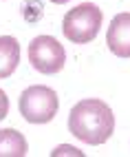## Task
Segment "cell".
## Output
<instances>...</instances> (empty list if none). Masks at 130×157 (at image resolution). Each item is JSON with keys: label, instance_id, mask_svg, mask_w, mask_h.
Instances as JSON below:
<instances>
[{"label": "cell", "instance_id": "obj_8", "mask_svg": "<svg viewBox=\"0 0 130 157\" xmlns=\"http://www.w3.org/2000/svg\"><path fill=\"white\" fill-rule=\"evenodd\" d=\"M9 115V98H7V93L0 89V120H5Z\"/></svg>", "mask_w": 130, "mask_h": 157}, {"label": "cell", "instance_id": "obj_10", "mask_svg": "<svg viewBox=\"0 0 130 157\" xmlns=\"http://www.w3.org/2000/svg\"><path fill=\"white\" fill-rule=\"evenodd\" d=\"M51 2H55V5H64V2H69V0H51Z\"/></svg>", "mask_w": 130, "mask_h": 157}, {"label": "cell", "instance_id": "obj_4", "mask_svg": "<svg viewBox=\"0 0 130 157\" xmlns=\"http://www.w3.org/2000/svg\"><path fill=\"white\" fill-rule=\"evenodd\" d=\"M29 62L44 75H55L64 69L66 51L53 36H38L29 44Z\"/></svg>", "mask_w": 130, "mask_h": 157}, {"label": "cell", "instance_id": "obj_2", "mask_svg": "<svg viewBox=\"0 0 130 157\" xmlns=\"http://www.w3.org/2000/svg\"><path fill=\"white\" fill-rule=\"evenodd\" d=\"M102 20H104V16H102V9L97 5H93V2L77 5L62 20L64 38L75 42V44H88L97 38Z\"/></svg>", "mask_w": 130, "mask_h": 157}, {"label": "cell", "instance_id": "obj_9", "mask_svg": "<svg viewBox=\"0 0 130 157\" xmlns=\"http://www.w3.org/2000/svg\"><path fill=\"white\" fill-rule=\"evenodd\" d=\"M60 153H71V155H80L82 157V153L75 151V148H71V146H58V148L53 151V155H60Z\"/></svg>", "mask_w": 130, "mask_h": 157}, {"label": "cell", "instance_id": "obj_5", "mask_svg": "<svg viewBox=\"0 0 130 157\" xmlns=\"http://www.w3.org/2000/svg\"><path fill=\"white\" fill-rule=\"evenodd\" d=\"M106 44L117 58H130V13H117L113 18Z\"/></svg>", "mask_w": 130, "mask_h": 157}, {"label": "cell", "instance_id": "obj_3", "mask_svg": "<svg viewBox=\"0 0 130 157\" xmlns=\"http://www.w3.org/2000/svg\"><path fill=\"white\" fill-rule=\"evenodd\" d=\"M18 109H20V115L31 124H49L58 115L60 98L53 89L33 84V86L24 89V93L20 95Z\"/></svg>", "mask_w": 130, "mask_h": 157}, {"label": "cell", "instance_id": "obj_6", "mask_svg": "<svg viewBox=\"0 0 130 157\" xmlns=\"http://www.w3.org/2000/svg\"><path fill=\"white\" fill-rule=\"evenodd\" d=\"M20 44L13 36H0V80L9 78L18 69Z\"/></svg>", "mask_w": 130, "mask_h": 157}, {"label": "cell", "instance_id": "obj_1", "mask_svg": "<svg viewBox=\"0 0 130 157\" xmlns=\"http://www.w3.org/2000/svg\"><path fill=\"white\" fill-rule=\"evenodd\" d=\"M69 131L84 144H104L115 131V115L102 100H82L71 109Z\"/></svg>", "mask_w": 130, "mask_h": 157}, {"label": "cell", "instance_id": "obj_7", "mask_svg": "<svg viewBox=\"0 0 130 157\" xmlns=\"http://www.w3.org/2000/svg\"><path fill=\"white\" fill-rule=\"evenodd\" d=\"M29 153V144L24 135L16 128L0 131V157H24Z\"/></svg>", "mask_w": 130, "mask_h": 157}]
</instances>
